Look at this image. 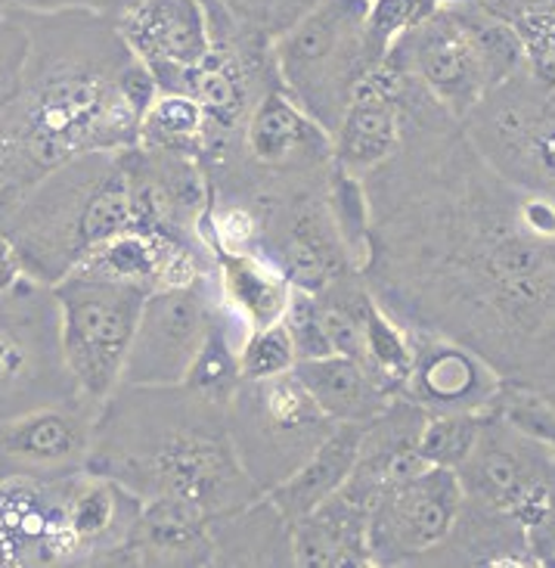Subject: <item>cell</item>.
<instances>
[{
	"mask_svg": "<svg viewBox=\"0 0 555 568\" xmlns=\"http://www.w3.org/2000/svg\"><path fill=\"white\" fill-rule=\"evenodd\" d=\"M398 153L363 178L372 298L410 333L481 354L506 383L555 395V202L512 184L410 72Z\"/></svg>",
	"mask_w": 555,
	"mask_h": 568,
	"instance_id": "6da1fadb",
	"label": "cell"
},
{
	"mask_svg": "<svg viewBox=\"0 0 555 568\" xmlns=\"http://www.w3.org/2000/svg\"><path fill=\"white\" fill-rule=\"evenodd\" d=\"M13 13L31 50L0 109V202L78 155L137 146L140 119L158 93L109 16Z\"/></svg>",
	"mask_w": 555,
	"mask_h": 568,
	"instance_id": "7a4b0ae2",
	"label": "cell"
},
{
	"mask_svg": "<svg viewBox=\"0 0 555 568\" xmlns=\"http://www.w3.org/2000/svg\"><path fill=\"white\" fill-rule=\"evenodd\" d=\"M84 469L140 500H184L208 519L264 494L236 457L227 407L186 385H119L100 404Z\"/></svg>",
	"mask_w": 555,
	"mask_h": 568,
	"instance_id": "3957f363",
	"label": "cell"
},
{
	"mask_svg": "<svg viewBox=\"0 0 555 568\" xmlns=\"http://www.w3.org/2000/svg\"><path fill=\"white\" fill-rule=\"evenodd\" d=\"M131 227L127 150L84 153L0 202L25 277L56 286L103 240Z\"/></svg>",
	"mask_w": 555,
	"mask_h": 568,
	"instance_id": "277c9868",
	"label": "cell"
},
{
	"mask_svg": "<svg viewBox=\"0 0 555 568\" xmlns=\"http://www.w3.org/2000/svg\"><path fill=\"white\" fill-rule=\"evenodd\" d=\"M279 91L323 131L339 128L360 81L379 65L363 0H320L274 41Z\"/></svg>",
	"mask_w": 555,
	"mask_h": 568,
	"instance_id": "5b68a950",
	"label": "cell"
},
{
	"mask_svg": "<svg viewBox=\"0 0 555 568\" xmlns=\"http://www.w3.org/2000/svg\"><path fill=\"white\" fill-rule=\"evenodd\" d=\"M227 429L243 469L267 494L323 445L336 423L289 369L270 379H243L227 400Z\"/></svg>",
	"mask_w": 555,
	"mask_h": 568,
	"instance_id": "8992f818",
	"label": "cell"
},
{
	"mask_svg": "<svg viewBox=\"0 0 555 568\" xmlns=\"http://www.w3.org/2000/svg\"><path fill=\"white\" fill-rule=\"evenodd\" d=\"M53 290L60 311L62 361L78 395L106 400L122 385L127 352L150 290L72 271Z\"/></svg>",
	"mask_w": 555,
	"mask_h": 568,
	"instance_id": "52a82bcc",
	"label": "cell"
},
{
	"mask_svg": "<svg viewBox=\"0 0 555 568\" xmlns=\"http://www.w3.org/2000/svg\"><path fill=\"white\" fill-rule=\"evenodd\" d=\"M75 395V379L62 361L53 290L19 280L0 292V419Z\"/></svg>",
	"mask_w": 555,
	"mask_h": 568,
	"instance_id": "ba28073f",
	"label": "cell"
},
{
	"mask_svg": "<svg viewBox=\"0 0 555 568\" xmlns=\"http://www.w3.org/2000/svg\"><path fill=\"white\" fill-rule=\"evenodd\" d=\"M463 128L503 178L555 202V91L522 72L487 93Z\"/></svg>",
	"mask_w": 555,
	"mask_h": 568,
	"instance_id": "9c48e42d",
	"label": "cell"
},
{
	"mask_svg": "<svg viewBox=\"0 0 555 568\" xmlns=\"http://www.w3.org/2000/svg\"><path fill=\"white\" fill-rule=\"evenodd\" d=\"M553 463L555 450L487 410L456 476L469 500L510 513L531 535L553 519Z\"/></svg>",
	"mask_w": 555,
	"mask_h": 568,
	"instance_id": "30bf717a",
	"label": "cell"
},
{
	"mask_svg": "<svg viewBox=\"0 0 555 568\" xmlns=\"http://www.w3.org/2000/svg\"><path fill=\"white\" fill-rule=\"evenodd\" d=\"M217 298V271L184 286L150 292L127 352L122 383L184 385L186 373L208 336Z\"/></svg>",
	"mask_w": 555,
	"mask_h": 568,
	"instance_id": "8fae6325",
	"label": "cell"
},
{
	"mask_svg": "<svg viewBox=\"0 0 555 568\" xmlns=\"http://www.w3.org/2000/svg\"><path fill=\"white\" fill-rule=\"evenodd\" d=\"M463 507V485L453 469L425 466L407 476L370 504V556L372 566H422Z\"/></svg>",
	"mask_w": 555,
	"mask_h": 568,
	"instance_id": "7c38bea8",
	"label": "cell"
},
{
	"mask_svg": "<svg viewBox=\"0 0 555 568\" xmlns=\"http://www.w3.org/2000/svg\"><path fill=\"white\" fill-rule=\"evenodd\" d=\"M103 400L84 395L0 419V478H65L84 473Z\"/></svg>",
	"mask_w": 555,
	"mask_h": 568,
	"instance_id": "4fadbf2b",
	"label": "cell"
},
{
	"mask_svg": "<svg viewBox=\"0 0 555 568\" xmlns=\"http://www.w3.org/2000/svg\"><path fill=\"white\" fill-rule=\"evenodd\" d=\"M386 60L417 78L434 103L448 109L456 122H465L472 109L491 93L479 50L448 3H441L422 26L403 34L388 50Z\"/></svg>",
	"mask_w": 555,
	"mask_h": 568,
	"instance_id": "5bb4252c",
	"label": "cell"
},
{
	"mask_svg": "<svg viewBox=\"0 0 555 568\" xmlns=\"http://www.w3.org/2000/svg\"><path fill=\"white\" fill-rule=\"evenodd\" d=\"M75 476L0 478V568L81 566L65 516Z\"/></svg>",
	"mask_w": 555,
	"mask_h": 568,
	"instance_id": "9a60e30c",
	"label": "cell"
},
{
	"mask_svg": "<svg viewBox=\"0 0 555 568\" xmlns=\"http://www.w3.org/2000/svg\"><path fill=\"white\" fill-rule=\"evenodd\" d=\"M112 26L134 60L150 69L158 91H168L174 78L212 50L205 0H131Z\"/></svg>",
	"mask_w": 555,
	"mask_h": 568,
	"instance_id": "2e32d148",
	"label": "cell"
},
{
	"mask_svg": "<svg viewBox=\"0 0 555 568\" xmlns=\"http://www.w3.org/2000/svg\"><path fill=\"white\" fill-rule=\"evenodd\" d=\"M410 373L401 398L425 414H487L503 376L481 354L438 333H410Z\"/></svg>",
	"mask_w": 555,
	"mask_h": 568,
	"instance_id": "e0dca14e",
	"label": "cell"
},
{
	"mask_svg": "<svg viewBox=\"0 0 555 568\" xmlns=\"http://www.w3.org/2000/svg\"><path fill=\"white\" fill-rule=\"evenodd\" d=\"M243 153L264 171L323 174L332 169V138L274 88L255 103L243 128Z\"/></svg>",
	"mask_w": 555,
	"mask_h": 568,
	"instance_id": "ac0fdd59",
	"label": "cell"
},
{
	"mask_svg": "<svg viewBox=\"0 0 555 568\" xmlns=\"http://www.w3.org/2000/svg\"><path fill=\"white\" fill-rule=\"evenodd\" d=\"M403 138V109L398 100L394 72L379 62L360 81L351 103L332 131V162L341 171L367 178L398 153Z\"/></svg>",
	"mask_w": 555,
	"mask_h": 568,
	"instance_id": "d6986e66",
	"label": "cell"
},
{
	"mask_svg": "<svg viewBox=\"0 0 555 568\" xmlns=\"http://www.w3.org/2000/svg\"><path fill=\"white\" fill-rule=\"evenodd\" d=\"M425 419L429 414L413 400L401 398V395L391 398L382 414L363 423L357 463L348 481L341 485V491L370 509L376 494L386 491L388 485L425 469L429 463L419 454V435H422Z\"/></svg>",
	"mask_w": 555,
	"mask_h": 568,
	"instance_id": "ffe728a7",
	"label": "cell"
},
{
	"mask_svg": "<svg viewBox=\"0 0 555 568\" xmlns=\"http://www.w3.org/2000/svg\"><path fill=\"white\" fill-rule=\"evenodd\" d=\"M119 566L205 568L215 566L212 519L184 500H143L137 525L124 544Z\"/></svg>",
	"mask_w": 555,
	"mask_h": 568,
	"instance_id": "44dd1931",
	"label": "cell"
},
{
	"mask_svg": "<svg viewBox=\"0 0 555 568\" xmlns=\"http://www.w3.org/2000/svg\"><path fill=\"white\" fill-rule=\"evenodd\" d=\"M422 566H537L527 528L510 513L481 507L463 494L460 516L450 535Z\"/></svg>",
	"mask_w": 555,
	"mask_h": 568,
	"instance_id": "7402d4cb",
	"label": "cell"
},
{
	"mask_svg": "<svg viewBox=\"0 0 555 568\" xmlns=\"http://www.w3.org/2000/svg\"><path fill=\"white\" fill-rule=\"evenodd\" d=\"M370 509L345 491L292 523V556L301 568H370Z\"/></svg>",
	"mask_w": 555,
	"mask_h": 568,
	"instance_id": "603a6c76",
	"label": "cell"
},
{
	"mask_svg": "<svg viewBox=\"0 0 555 568\" xmlns=\"http://www.w3.org/2000/svg\"><path fill=\"white\" fill-rule=\"evenodd\" d=\"M360 432H363V423H339L292 476L267 491L270 504L282 513L286 523H298L310 509H317L332 494L341 491V485L348 481L357 463Z\"/></svg>",
	"mask_w": 555,
	"mask_h": 568,
	"instance_id": "cb8c5ba5",
	"label": "cell"
},
{
	"mask_svg": "<svg viewBox=\"0 0 555 568\" xmlns=\"http://www.w3.org/2000/svg\"><path fill=\"white\" fill-rule=\"evenodd\" d=\"M212 544L215 566H295L292 525L267 494L230 516L212 519Z\"/></svg>",
	"mask_w": 555,
	"mask_h": 568,
	"instance_id": "d4e9b609",
	"label": "cell"
},
{
	"mask_svg": "<svg viewBox=\"0 0 555 568\" xmlns=\"http://www.w3.org/2000/svg\"><path fill=\"white\" fill-rule=\"evenodd\" d=\"M295 376L336 426L339 423H370L372 416L382 414L394 398L372 379L370 369L345 354L298 361Z\"/></svg>",
	"mask_w": 555,
	"mask_h": 568,
	"instance_id": "484cf974",
	"label": "cell"
},
{
	"mask_svg": "<svg viewBox=\"0 0 555 568\" xmlns=\"http://www.w3.org/2000/svg\"><path fill=\"white\" fill-rule=\"evenodd\" d=\"M217 283L248 333L282 321L292 295L289 280L261 255H217Z\"/></svg>",
	"mask_w": 555,
	"mask_h": 568,
	"instance_id": "4316f807",
	"label": "cell"
},
{
	"mask_svg": "<svg viewBox=\"0 0 555 568\" xmlns=\"http://www.w3.org/2000/svg\"><path fill=\"white\" fill-rule=\"evenodd\" d=\"M208 140V115L181 91H158L140 119L137 146L158 153H181L202 159Z\"/></svg>",
	"mask_w": 555,
	"mask_h": 568,
	"instance_id": "83f0119b",
	"label": "cell"
},
{
	"mask_svg": "<svg viewBox=\"0 0 555 568\" xmlns=\"http://www.w3.org/2000/svg\"><path fill=\"white\" fill-rule=\"evenodd\" d=\"M522 44L525 72L555 91V0H484Z\"/></svg>",
	"mask_w": 555,
	"mask_h": 568,
	"instance_id": "f1b7e54d",
	"label": "cell"
},
{
	"mask_svg": "<svg viewBox=\"0 0 555 568\" xmlns=\"http://www.w3.org/2000/svg\"><path fill=\"white\" fill-rule=\"evenodd\" d=\"M448 7L463 22V29L469 31L472 44L479 50L491 91L525 72V57H522L518 38L484 0H448Z\"/></svg>",
	"mask_w": 555,
	"mask_h": 568,
	"instance_id": "f546056e",
	"label": "cell"
},
{
	"mask_svg": "<svg viewBox=\"0 0 555 568\" xmlns=\"http://www.w3.org/2000/svg\"><path fill=\"white\" fill-rule=\"evenodd\" d=\"M326 196H329V209L339 224L341 240L351 252V258L363 274V264L370 255V200H367V186L363 178H354L339 165L329 171V184H326Z\"/></svg>",
	"mask_w": 555,
	"mask_h": 568,
	"instance_id": "4dcf8cb0",
	"label": "cell"
},
{
	"mask_svg": "<svg viewBox=\"0 0 555 568\" xmlns=\"http://www.w3.org/2000/svg\"><path fill=\"white\" fill-rule=\"evenodd\" d=\"M491 410L496 416H503L510 426L518 432H525L527 438L541 442L549 450H555V395L543 392L534 385L506 383L500 385Z\"/></svg>",
	"mask_w": 555,
	"mask_h": 568,
	"instance_id": "1f68e13d",
	"label": "cell"
},
{
	"mask_svg": "<svg viewBox=\"0 0 555 568\" xmlns=\"http://www.w3.org/2000/svg\"><path fill=\"white\" fill-rule=\"evenodd\" d=\"M481 419L484 414H429L419 435L422 460L456 473L479 442Z\"/></svg>",
	"mask_w": 555,
	"mask_h": 568,
	"instance_id": "d6a6232c",
	"label": "cell"
},
{
	"mask_svg": "<svg viewBox=\"0 0 555 568\" xmlns=\"http://www.w3.org/2000/svg\"><path fill=\"white\" fill-rule=\"evenodd\" d=\"M438 0H370L367 3V38L372 57L382 62L388 50L401 41L403 34L422 26L438 10Z\"/></svg>",
	"mask_w": 555,
	"mask_h": 568,
	"instance_id": "836d02e7",
	"label": "cell"
},
{
	"mask_svg": "<svg viewBox=\"0 0 555 568\" xmlns=\"http://www.w3.org/2000/svg\"><path fill=\"white\" fill-rule=\"evenodd\" d=\"M212 3L239 29L251 31L264 41H277L282 31L292 29L320 0H212Z\"/></svg>",
	"mask_w": 555,
	"mask_h": 568,
	"instance_id": "e575fe53",
	"label": "cell"
},
{
	"mask_svg": "<svg viewBox=\"0 0 555 568\" xmlns=\"http://www.w3.org/2000/svg\"><path fill=\"white\" fill-rule=\"evenodd\" d=\"M295 364H298V352H295L292 333H289L286 321L251 329L239 348L243 379H270V376L295 369Z\"/></svg>",
	"mask_w": 555,
	"mask_h": 568,
	"instance_id": "d590c367",
	"label": "cell"
},
{
	"mask_svg": "<svg viewBox=\"0 0 555 568\" xmlns=\"http://www.w3.org/2000/svg\"><path fill=\"white\" fill-rule=\"evenodd\" d=\"M282 321H286L289 333H292L298 361H310V357H326V354H332V345H329V338H326L320 302H317L314 292L292 290Z\"/></svg>",
	"mask_w": 555,
	"mask_h": 568,
	"instance_id": "8d00e7d4",
	"label": "cell"
},
{
	"mask_svg": "<svg viewBox=\"0 0 555 568\" xmlns=\"http://www.w3.org/2000/svg\"><path fill=\"white\" fill-rule=\"evenodd\" d=\"M31 38L25 22L7 10L0 16V109L10 100L22 81V72H25V62H29Z\"/></svg>",
	"mask_w": 555,
	"mask_h": 568,
	"instance_id": "74e56055",
	"label": "cell"
},
{
	"mask_svg": "<svg viewBox=\"0 0 555 568\" xmlns=\"http://www.w3.org/2000/svg\"><path fill=\"white\" fill-rule=\"evenodd\" d=\"M3 3L7 10H22V13H96L115 19L131 0H3Z\"/></svg>",
	"mask_w": 555,
	"mask_h": 568,
	"instance_id": "f35d334b",
	"label": "cell"
},
{
	"mask_svg": "<svg viewBox=\"0 0 555 568\" xmlns=\"http://www.w3.org/2000/svg\"><path fill=\"white\" fill-rule=\"evenodd\" d=\"M19 280H25V267L19 262V252L7 233H0V292L13 290Z\"/></svg>",
	"mask_w": 555,
	"mask_h": 568,
	"instance_id": "ab89813d",
	"label": "cell"
},
{
	"mask_svg": "<svg viewBox=\"0 0 555 568\" xmlns=\"http://www.w3.org/2000/svg\"><path fill=\"white\" fill-rule=\"evenodd\" d=\"M553 507H555V463H553ZM531 538V554L537 559V566H546L549 562V556L555 554V509H553V519L537 528V531H531L527 535Z\"/></svg>",
	"mask_w": 555,
	"mask_h": 568,
	"instance_id": "60d3db41",
	"label": "cell"
},
{
	"mask_svg": "<svg viewBox=\"0 0 555 568\" xmlns=\"http://www.w3.org/2000/svg\"><path fill=\"white\" fill-rule=\"evenodd\" d=\"M438 3H448V0H438Z\"/></svg>",
	"mask_w": 555,
	"mask_h": 568,
	"instance_id": "b9f144b4",
	"label": "cell"
},
{
	"mask_svg": "<svg viewBox=\"0 0 555 568\" xmlns=\"http://www.w3.org/2000/svg\"><path fill=\"white\" fill-rule=\"evenodd\" d=\"M363 3H370V0H363Z\"/></svg>",
	"mask_w": 555,
	"mask_h": 568,
	"instance_id": "7bdbcfd3",
	"label": "cell"
}]
</instances>
